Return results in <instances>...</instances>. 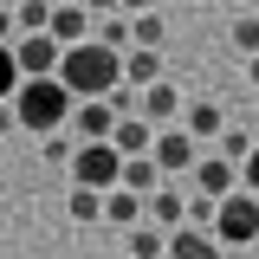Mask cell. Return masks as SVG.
<instances>
[{
  "instance_id": "cb8c5ba5",
  "label": "cell",
  "mask_w": 259,
  "mask_h": 259,
  "mask_svg": "<svg viewBox=\"0 0 259 259\" xmlns=\"http://www.w3.org/2000/svg\"><path fill=\"white\" fill-rule=\"evenodd\" d=\"M20 84H26V78H20V59H13V46H0V104H13V97H20Z\"/></svg>"
},
{
  "instance_id": "4316f807",
  "label": "cell",
  "mask_w": 259,
  "mask_h": 259,
  "mask_svg": "<svg viewBox=\"0 0 259 259\" xmlns=\"http://www.w3.org/2000/svg\"><path fill=\"white\" fill-rule=\"evenodd\" d=\"M240 188H246V194H259V149L240 162Z\"/></svg>"
},
{
  "instance_id": "8992f818",
  "label": "cell",
  "mask_w": 259,
  "mask_h": 259,
  "mask_svg": "<svg viewBox=\"0 0 259 259\" xmlns=\"http://www.w3.org/2000/svg\"><path fill=\"white\" fill-rule=\"evenodd\" d=\"M13 59H20V78H59L65 46L52 32H26V39H13Z\"/></svg>"
},
{
  "instance_id": "2e32d148",
  "label": "cell",
  "mask_w": 259,
  "mask_h": 259,
  "mask_svg": "<svg viewBox=\"0 0 259 259\" xmlns=\"http://www.w3.org/2000/svg\"><path fill=\"white\" fill-rule=\"evenodd\" d=\"M162 78H168V71H162V52H123V84L130 91H149Z\"/></svg>"
},
{
  "instance_id": "f546056e",
  "label": "cell",
  "mask_w": 259,
  "mask_h": 259,
  "mask_svg": "<svg viewBox=\"0 0 259 259\" xmlns=\"http://www.w3.org/2000/svg\"><path fill=\"white\" fill-rule=\"evenodd\" d=\"M117 7H123L130 20H136V13H149V0H117Z\"/></svg>"
},
{
  "instance_id": "52a82bcc",
  "label": "cell",
  "mask_w": 259,
  "mask_h": 259,
  "mask_svg": "<svg viewBox=\"0 0 259 259\" xmlns=\"http://www.w3.org/2000/svg\"><path fill=\"white\" fill-rule=\"evenodd\" d=\"M117 123H123V117L110 110V97H97V104H78V110H71V136H78V143H110Z\"/></svg>"
},
{
  "instance_id": "d590c367",
  "label": "cell",
  "mask_w": 259,
  "mask_h": 259,
  "mask_svg": "<svg viewBox=\"0 0 259 259\" xmlns=\"http://www.w3.org/2000/svg\"><path fill=\"white\" fill-rule=\"evenodd\" d=\"M253 253H259V246H253Z\"/></svg>"
},
{
  "instance_id": "8fae6325",
  "label": "cell",
  "mask_w": 259,
  "mask_h": 259,
  "mask_svg": "<svg viewBox=\"0 0 259 259\" xmlns=\"http://www.w3.org/2000/svg\"><path fill=\"white\" fill-rule=\"evenodd\" d=\"M182 130H188L194 143H221V130H227V110L201 97V104H188V110H182Z\"/></svg>"
},
{
  "instance_id": "d6a6232c",
  "label": "cell",
  "mask_w": 259,
  "mask_h": 259,
  "mask_svg": "<svg viewBox=\"0 0 259 259\" xmlns=\"http://www.w3.org/2000/svg\"><path fill=\"white\" fill-rule=\"evenodd\" d=\"M52 7H78V0H52Z\"/></svg>"
},
{
  "instance_id": "30bf717a",
  "label": "cell",
  "mask_w": 259,
  "mask_h": 259,
  "mask_svg": "<svg viewBox=\"0 0 259 259\" xmlns=\"http://www.w3.org/2000/svg\"><path fill=\"white\" fill-rule=\"evenodd\" d=\"M168 259H221V240L207 227H175L168 233Z\"/></svg>"
},
{
  "instance_id": "d6986e66",
  "label": "cell",
  "mask_w": 259,
  "mask_h": 259,
  "mask_svg": "<svg viewBox=\"0 0 259 259\" xmlns=\"http://www.w3.org/2000/svg\"><path fill=\"white\" fill-rule=\"evenodd\" d=\"M162 39H168V26H162L156 13H136L130 20V52H162Z\"/></svg>"
},
{
  "instance_id": "484cf974",
  "label": "cell",
  "mask_w": 259,
  "mask_h": 259,
  "mask_svg": "<svg viewBox=\"0 0 259 259\" xmlns=\"http://www.w3.org/2000/svg\"><path fill=\"white\" fill-rule=\"evenodd\" d=\"M13 39H20V13L0 0V46H13Z\"/></svg>"
},
{
  "instance_id": "603a6c76",
  "label": "cell",
  "mask_w": 259,
  "mask_h": 259,
  "mask_svg": "<svg viewBox=\"0 0 259 259\" xmlns=\"http://www.w3.org/2000/svg\"><path fill=\"white\" fill-rule=\"evenodd\" d=\"M97 46H110V52H130V13H110V20H97Z\"/></svg>"
},
{
  "instance_id": "277c9868",
  "label": "cell",
  "mask_w": 259,
  "mask_h": 259,
  "mask_svg": "<svg viewBox=\"0 0 259 259\" xmlns=\"http://www.w3.org/2000/svg\"><path fill=\"white\" fill-rule=\"evenodd\" d=\"M214 240L221 246H259V194H227L221 214H214Z\"/></svg>"
},
{
  "instance_id": "ba28073f",
  "label": "cell",
  "mask_w": 259,
  "mask_h": 259,
  "mask_svg": "<svg viewBox=\"0 0 259 259\" xmlns=\"http://www.w3.org/2000/svg\"><path fill=\"white\" fill-rule=\"evenodd\" d=\"M194 194H207V201L240 194V168H233L227 156H201V162H194Z\"/></svg>"
},
{
  "instance_id": "3957f363",
  "label": "cell",
  "mask_w": 259,
  "mask_h": 259,
  "mask_svg": "<svg viewBox=\"0 0 259 259\" xmlns=\"http://www.w3.org/2000/svg\"><path fill=\"white\" fill-rule=\"evenodd\" d=\"M71 188H91V194L123 188V156H117V143H78V156H71Z\"/></svg>"
},
{
  "instance_id": "6da1fadb",
  "label": "cell",
  "mask_w": 259,
  "mask_h": 259,
  "mask_svg": "<svg viewBox=\"0 0 259 259\" xmlns=\"http://www.w3.org/2000/svg\"><path fill=\"white\" fill-rule=\"evenodd\" d=\"M59 84L78 97V104H97V97H110L123 84V52H110V46H97V39L91 46H71L59 59Z\"/></svg>"
},
{
  "instance_id": "1f68e13d",
  "label": "cell",
  "mask_w": 259,
  "mask_h": 259,
  "mask_svg": "<svg viewBox=\"0 0 259 259\" xmlns=\"http://www.w3.org/2000/svg\"><path fill=\"white\" fill-rule=\"evenodd\" d=\"M246 78H253V84H259V59H246Z\"/></svg>"
},
{
  "instance_id": "7402d4cb",
  "label": "cell",
  "mask_w": 259,
  "mask_h": 259,
  "mask_svg": "<svg viewBox=\"0 0 259 259\" xmlns=\"http://www.w3.org/2000/svg\"><path fill=\"white\" fill-rule=\"evenodd\" d=\"M39 149H46V162H52V168H71V156H78V136H71V130H59V136H39Z\"/></svg>"
},
{
  "instance_id": "7a4b0ae2",
  "label": "cell",
  "mask_w": 259,
  "mask_h": 259,
  "mask_svg": "<svg viewBox=\"0 0 259 259\" xmlns=\"http://www.w3.org/2000/svg\"><path fill=\"white\" fill-rule=\"evenodd\" d=\"M71 110H78V97L65 91L59 78H26L20 97H13V117H20V130H32V136H59V130H71Z\"/></svg>"
},
{
  "instance_id": "9c48e42d",
  "label": "cell",
  "mask_w": 259,
  "mask_h": 259,
  "mask_svg": "<svg viewBox=\"0 0 259 259\" xmlns=\"http://www.w3.org/2000/svg\"><path fill=\"white\" fill-rule=\"evenodd\" d=\"M182 110H188V104H182V97H175V84L162 78V84H149V91H143V110H136V117H149L156 130H168V123H182Z\"/></svg>"
},
{
  "instance_id": "f1b7e54d",
  "label": "cell",
  "mask_w": 259,
  "mask_h": 259,
  "mask_svg": "<svg viewBox=\"0 0 259 259\" xmlns=\"http://www.w3.org/2000/svg\"><path fill=\"white\" fill-rule=\"evenodd\" d=\"M13 123H20V117H13V104H0V136H7Z\"/></svg>"
},
{
  "instance_id": "5b68a950",
  "label": "cell",
  "mask_w": 259,
  "mask_h": 259,
  "mask_svg": "<svg viewBox=\"0 0 259 259\" xmlns=\"http://www.w3.org/2000/svg\"><path fill=\"white\" fill-rule=\"evenodd\" d=\"M149 156H156V168L175 182V175H194V162H201V143H194L182 123H168V130H156V149H149Z\"/></svg>"
},
{
  "instance_id": "5bb4252c",
  "label": "cell",
  "mask_w": 259,
  "mask_h": 259,
  "mask_svg": "<svg viewBox=\"0 0 259 259\" xmlns=\"http://www.w3.org/2000/svg\"><path fill=\"white\" fill-rule=\"evenodd\" d=\"M104 221H110V227H143V221H149V201L130 194V188H110V194H104Z\"/></svg>"
},
{
  "instance_id": "836d02e7",
  "label": "cell",
  "mask_w": 259,
  "mask_h": 259,
  "mask_svg": "<svg viewBox=\"0 0 259 259\" xmlns=\"http://www.w3.org/2000/svg\"><path fill=\"white\" fill-rule=\"evenodd\" d=\"M246 13H259V0H253V7H246Z\"/></svg>"
},
{
  "instance_id": "7c38bea8",
  "label": "cell",
  "mask_w": 259,
  "mask_h": 259,
  "mask_svg": "<svg viewBox=\"0 0 259 259\" xmlns=\"http://www.w3.org/2000/svg\"><path fill=\"white\" fill-rule=\"evenodd\" d=\"M149 227H168V233H175V227H188V194L175 188V182L149 194Z\"/></svg>"
},
{
  "instance_id": "d4e9b609",
  "label": "cell",
  "mask_w": 259,
  "mask_h": 259,
  "mask_svg": "<svg viewBox=\"0 0 259 259\" xmlns=\"http://www.w3.org/2000/svg\"><path fill=\"white\" fill-rule=\"evenodd\" d=\"M71 221H104V194H91V188H71Z\"/></svg>"
},
{
  "instance_id": "e575fe53",
  "label": "cell",
  "mask_w": 259,
  "mask_h": 259,
  "mask_svg": "<svg viewBox=\"0 0 259 259\" xmlns=\"http://www.w3.org/2000/svg\"><path fill=\"white\" fill-rule=\"evenodd\" d=\"M7 7H13V0H7Z\"/></svg>"
},
{
  "instance_id": "ffe728a7",
  "label": "cell",
  "mask_w": 259,
  "mask_h": 259,
  "mask_svg": "<svg viewBox=\"0 0 259 259\" xmlns=\"http://www.w3.org/2000/svg\"><path fill=\"white\" fill-rule=\"evenodd\" d=\"M52 13H59L52 0H20V39L26 32H52Z\"/></svg>"
},
{
  "instance_id": "9a60e30c",
  "label": "cell",
  "mask_w": 259,
  "mask_h": 259,
  "mask_svg": "<svg viewBox=\"0 0 259 259\" xmlns=\"http://www.w3.org/2000/svg\"><path fill=\"white\" fill-rule=\"evenodd\" d=\"M123 188H130V194H143V201H149V194H156V188H168V175H162V168H156V156H130V162H123Z\"/></svg>"
},
{
  "instance_id": "4fadbf2b",
  "label": "cell",
  "mask_w": 259,
  "mask_h": 259,
  "mask_svg": "<svg viewBox=\"0 0 259 259\" xmlns=\"http://www.w3.org/2000/svg\"><path fill=\"white\" fill-rule=\"evenodd\" d=\"M110 143H117V156H123V162H130V156H149V149H156V123H149V117H123Z\"/></svg>"
},
{
  "instance_id": "44dd1931",
  "label": "cell",
  "mask_w": 259,
  "mask_h": 259,
  "mask_svg": "<svg viewBox=\"0 0 259 259\" xmlns=\"http://www.w3.org/2000/svg\"><path fill=\"white\" fill-rule=\"evenodd\" d=\"M253 149H259V143H253V136H246V130H233V123H227V130H221V149H214V156H227V162H233V168H240V162L253 156Z\"/></svg>"
},
{
  "instance_id": "83f0119b",
  "label": "cell",
  "mask_w": 259,
  "mask_h": 259,
  "mask_svg": "<svg viewBox=\"0 0 259 259\" xmlns=\"http://www.w3.org/2000/svg\"><path fill=\"white\" fill-rule=\"evenodd\" d=\"M84 7H91V13H104V20H110V13H123L117 0H84Z\"/></svg>"
},
{
  "instance_id": "ac0fdd59",
  "label": "cell",
  "mask_w": 259,
  "mask_h": 259,
  "mask_svg": "<svg viewBox=\"0 0 259 259\" xmlns=\"http://www.w3.org/2000/svg\"><path fill=\"white\" fill-rule=\"evenodd\" d=\"M227 46H233L240 59H259V13H233V20H227Z\"/></svg>"
},
{
  "instance_id": "4dcf8cb0",
  "label": "cell",
  "mask_w": 259,
  "mask_h": 259,
  "mask_svg": "<svg viewBox=\"0 0 259 259\" xmlns=\"http://www.w3.org/2000/svg\"><path fill=\"white\" fill-rule=\"evenodd\" d=\"M221 7H227V13H246V7H253V0H221Z\"/></svg>"
},
{
  "instance_id": "e0dca14e",
  "label": "cell",
  "mask_w": 259,
  "mask_h": 259,
  "mask_svg": "<svg viewBox=\"0 0 259 259\" xmlns=\"http://www.w3.org/2000/svg\"><path fill=\"white\" fill-rule=\"evenodd\" d=\"M123 253H130V259H162V253H168V233L143 221V227H130V233H123Z\"/></svg>"
}]
</instances>
